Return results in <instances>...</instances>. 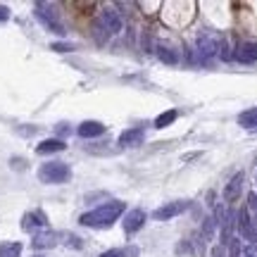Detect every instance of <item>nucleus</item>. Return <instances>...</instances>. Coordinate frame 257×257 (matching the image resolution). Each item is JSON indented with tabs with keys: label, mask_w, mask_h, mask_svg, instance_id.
I'll return each mask as SVG.
<instances>
[{
	"label": "nucleus",
	"mask_w": 257,
	"mask_h": 257,
	"mask_svg": "<svg viewBox=\"0 0 257 257\" xmlns=\"http://www.w3.org/2000/svg\"><path fill=\"white\" fill-rule=\"evenodd\" d=\"M124 212H126V205H124V202L112 200V202L100 205V207H95V210H91V212H86V214H81V217H79V224H81V226H88V229H110Z\"/></svg>",
	"instance_id": "obj_1"
},
{
	"label": "nucleus",
	"mask_w": 257,
	"mask_h": 257,
	"mask_svg": "<svg viewBox=\"0 0 257 257\" xmlns=\"http://www.w3.org/2000/svg\"><path fill=\"white\" fill-rule=\"evenodd\" d=\"M72 179V169H69V165H64V162H57V160H53V162H46V165L38 167V181L41 184H64V181H69Z\"/></svg>",
	"instance_id": "obj_2"
},
{
	"label": "nucleus",
	"mask_w": 257,
	"mask_h": 257,
	"mask_svg": "<svg viewBox=\"0 0 257 257\" xmlns=\"http://www.w3.org/2000/svg\"><path fill=\"white\" fill-rule=\"evenodd\" d=\"M34 12H36V19L48 31H53L57 36H64V24L60 22V15H57L55 5H50V3H36Z\"/></svg>",
	"instance_id": "obj_3"
},
{
	"label": "nucleus",
	"mask_w": 257,
	"mask_h": 257,
	"mask_svg": "<svg viewBox=\"0 0 257 257\" xmlns=\"http://www.w3.org/2000/svg\"><path fill=\"white\" fill-rule=\"evenodd\" d=\"M188 207H191V202L188 200L167 202V205H162V207H157V210L153 212V217H155L157 221H169V219H174V217H179V214H184Z\"/></svg>",
	"instance_id": "obj_4"
},
{
	"label": "nucleus",
	"mask_w": 257,
	"mask_h": 257,
	"mask_svg": "<svg viewBox=\"0 0 257 257\" xmlns=\"http://www.w3.org/2000/svg\"><path fill=\"white\" fill-rule=\"evenodd\" d=\"M236 226H238L240 236L245 240H250V245H257V229H255V224L250 221L248 207H240V210L236 212Z\"/></svg>",
	"instance_id": "obj_5"
},
{
	"label": "nucleus",
	"mask_w": 257,
	"mask_h": 257,
	"mask_svg": "<svg viewBox=\"0 0 257 257\" xmlns=\"http://www.w3.org/2000/svg\"><path fill=\"white\" fill-rule=\"evenodd\" d=\"M48 226V217L43 210H31L22 217V229L27 233H38V231H46Z\"/></svg>",
	"instance_id": "obj_6"
},
{
	"label": "nucleus",
	"mask_w": 257,
	"mask_h": 257,
	"mask_svg": "<svg viewBox=\"0 0 257 257\" xmlns=\"http://www.w3.org/2000/svg\"><path fill=\"white\" fill-rule=\"evenodd\" d=\"M57 240H60V233L57 231H38V233H34V238H31V245L36 250H48V248H55Z\"/></svg>",
	"instance_id": "obj_7"
},
{
	"label": "nucleus",
	"mask_w": 257,
	"mask_h": 257,
	"mask_svg": "<svg viewBox=\"0 0 257 257\" xmlns=\"http://www.w3.org/2000/svg\"><path fill=\"white\" fill-rule=\"evenodd\" d=\"M243 181H245V174L243 172H236L231 176V181L224 186V200L226 202H236L240 198V191H243Z\"/></svg>",
	"instance_id": "obj_8"
},
{
	"label": "nucleus",
	"mask_w": 257,
	"mask_h": 257,
	"mask_svg": "<svg viewBox=\"0 0 257 257\" xmlns=\"http://www.w3.org/2000/svg\"><path fill=\"white\" fill-rule=\"evenodd\" d=\"M148 214L143 210H131L126 212V217H124V233H136L143 224H146Z\"/></svg>",
	"instance_id": "obj_9"
},
{
	"label": "nucleus",
	"mask_w": 257,
	"mask_h": 257,
	"mask_svg": "<svg viewBox=\"0 0 257 257\" xmlns=\"http://www.w3.org/2000/svg\"><path fill=\"white\" fill-rule=\"evenodd\" d=\"M100 22H102V27L107 29L110 34H119L121 27H124V24H121V17L114 12V10H110V8L100 12Z\"/></svg>",
	"instance_id": "obj_10"
},
{
	"label": "nucleus",
	"mask_w": 257,
	"mask_h": 257,
	"mask_svg": "<svg viewBox=\"0 0 257 257\" xmlns=\"http://www.w3.org/2000/svg\"><path fill=\"white\" fill-rule=\"evenodd\" d=\"M143 138H146V131H143V128H138V126L126 128V131H124V134L119 136V146L121 148L141 146V143H143Z\"/></svg>",
	"instance_id": "obj_11"
},
{
	"label": "nucleus",
	"mask_w": 257,
	"mask_h": 257,
	"mask_svg": "<svg viewBox=\"0 0 257 257\" xmlns=\"http://www.w3.org/2000/svg\"><path fill=\"white\" fill-rule=\"evenodd\" d=\"M76 134H79L81 138H95V136H102V134H105V124H100V121H95V119L81 121V124H79V128H76Z\"/></svg>",
	"instance_id": "obj_12"
},
{
	"label": "nucleus",
	"mask_w": 257,
	"mask_h": 257,
	"mask_svg": "<svg viewBox=\"0 0 257 257\" xmlns=\"http://www.w3.org/2000/svg\"><path fill=\"white\" fill-rule=\"evenodd\" d=\"M236 60H238V62H243V64L257 62V43H250V41L240 43V46L236 48Z\"/></svg>",
	"instance_id": "obj_13"
},
{
	"label": "nucleus",
	"mask_w": 257,
	"mask_h": 257,
	"mask_svg": "<svg viewBox=\"0 0 257 257\" xmlns=\"http://www.w3.org/2000/svg\"><path fill=\"white\" fill-rule=\"evenodd\" d=\"M64 148H67V143L62 138H46L36 146V153L38 155H53V153H62Z\"/></svg>",
	"instance_id": "obj_14"
},
{
	"label": "nucleus",
	"mask_w": 257,
	"mask_h": 257,
	"mask_svg": "<svg viewBox=\"0 0 257 257\" xmlns=\"http://www.w3.org/2000/svg\"><path fill=\"white\" fill-rule=\"evenodd\" d=\"M198 50H200L202 60H207V57H212L219 50V41H214L210 34H200V38H198Z\"/></svg>",
	"instance_id": "obj_15"
},
{
	"label": "nucleus",
	"mask_w": 257,
	"mask_h": 257,
	"mask_svg": "<svg viewBox=\"0 0 257 257\" xmlns=\"http://www.w3.org/2000/svg\"><path fill=\"white\" fill-rule=\"evenodd\" d=\"M238 124L240 126H245V128H257V107H250V110L240 112Z\"/></svg>",
	"instance_id": "obj_16"
},
{
	"label": "nucleus",
	"mask_w": 257,
	"mask_h": 257,
	"mask_svg": "<svg viewBox=\"0 0 257 257\" xmlns=\"http://www.w3.org/2000/svg\"><path fill=\"white\" fill-rule=\"evenodd\" d=\"M22 255V243L17 240H8L0 245V257H19Z\"/></svg>",
	"instance_id": "obj_17"
},
{
	"label": "nucleus",
	"mask_w": 257,
	"mask_h": 257,
	"mask_svg": "<svg viewBox=\"0 0 257 257\" xmlns=\"http://www.w3.org/2000/svg\"><path fill=\"white\" fill-rule=\"evenodd\" d=\"M176 117H179V112H176V110H167V112H162V114H160V117L155 119V126H157V128L169 126V124H174V121H176Z\"/></svg>",
	"instance_id": "obj_18"
},
{
	"label": "nucleus",
	"mask_w": 257,
	"mask_h": 257,
	"mask_svg": "<svg viewBox=\"0 0 257 257\" xmlns=\"http://www.w3.org/2000/svg\"><path fill=\"white\" fill-rule=\"evenodd\" d=\"M93 38H95V43H100V46H102V43H107V38H110V31L102 27L100 19L93 24Z\"/></svg>",
	"instance_id": "obj_19"
},
{
	"label": "nucleus",
	"mask_w": 257,
	"mask_h": 257,
	"mask_svg": "<svg viewBox=\"0 0 257 257\" xmlns=\"http://www.w3.org/2000/svg\"><path fill=\"white\" fill-rule=\"evenodd\" d=\"M157 57H160L165 64H176V62H179V55H176L172 48H165V46L157 48Z\"/></svg>",
	"instance_id": "obj_20"
},
{
	"label": "nucleus",
	"mask_w": 257,
	"mask_h": 257,
	"mask_svg": "<svg viewBox=\"0 0 257 257\" xmlns=\"http://www.w3.org/2000/svg\"><path fill=\"white\" fill-rule=\"evenodd\" d=\"M214 226H217V221L212 219V217H207V219H202V236L210 240L212 236H214Z\"/></svg>",
	"instance_id": "obj_21"
},
{
	"label": "nucleus",
	"mask_w": 257,
	"mask_h": 257,
	"mask_svg": "<svg viewBox=\"0 0 257 257\" xmlns=\"http://www.w3.org/2000/svg\"><path fill=\"white\" fill-rule=\"evenodd\" d=\"M50 50H55V53H72L74 43H62V41H60V43H53V46H50Z\"/></svg>",
	"instance_id": "obj_22"
},
{
	"label": "nucleus",
	"mask_w": 257,
	"mask_h": 257,
	"mask_svg": "<svg viewBox=\"0 0 257 257\" xmlns=\"http://www.w3.org/2000/svg\"><path fill=\"white\" fill-rule=\"evenodd\" d=\"M67 245H72V248H83V243H81V238H79V236H72V233H69V236H67Z\"/></svg>",
	"instance_id": "obj_23"
},
{
	"label": "nucleus",
	"mask_w": 257,
	"mask_h": 257,
	"mask_svg": "<svg viewBox=\"0 0 257 257\" xmlns=\"http://www.w3.org/2000/svg\"><path fill=\"white\" fill-rule=\"evenodd\" d=\"M98 257H126V252H124V250H105V252H100V255Z\"/></svg>",
	"instance_id": "obj_24"
},
{
	"label": "nucleus",
	"mask_w": 257,
	"mask_h": 257,
	"mask_svg": "<svg viewBox=\"0 0 257 257\" xmlns=\"http://www.w3.org/2000/svg\"><path fill=\"white\" fill-rule=\"evenodd\" d=\"M243 257H257V245H245L243 248Z\"/></svg>",
	"instance_id": "obj_25"
},
{
	"label": "nucleus",
	"mask_w": 257,
	"mask_h": 257,
	"mask_svg": "<svg viewBox=\"0 0 257 257\" xmlns=\"http://www.w3.org/2000/svg\"><path fill=\"white\" fill-rule=\"evenodd\" d=\"M212 257H226V250H224V245H214V248H212Z\"/></svg>",
	"instance_id": "obj_26"
},
{
	"label": "nucleus",
	"mask_w": 257,
	"mask_h": 257,
	"mask_svg": "<svg viewBox=\"0 0 257 257\" xmlns=\"http://www.w3.org/2000/svg\"><path fill=\"white\" fill-rule=\"evenodd\" d=\"M248 202H250V207H252V210H257V193H250Z\"/></svg>",
	"instance_id": "obj_27"
},
{
	"label": "nucleus",
	"mask_w": 257,
	"mask_h": 257,
	"mask_svg": "<svg viewBox=\"0 0 257 257\" xmlns=\"http://www.w3.org/2000/svg\"><path fill=\"white\" fill-rule=\"evenodd\" d=\"M8 17H10V10L5 5H0V22H5Z\"/></svg>",
	"instance_id": "obj_28"
},
{
	"label": "nucleus",
	"mask_w": 257,
	"mask_h": 257,
	"mask_svg": "<svg viewBox=\"0 0 257 257\" xmlns=\"http://www.w3.org/2000/svg\"><path fill=\"white\" fill-rule=\"evenodd\" d=\"M69 128H67V124H57V134H67Z\"/></svg>",
	"instance_id": "obj_29"
},
{
	"label": "nucleus",
	"mask_w": 257,
	"mask_h": 257,
	"mask_svg": "<svg viewBox=\"0 0 257 257\" xmlns=\"http://www.w3.org/2000/svg\"><path fill=\"white\" fill-rule=\"evenodd\" d=\"M252 224H255V229H257V217H255V221H252Z\"/></svg>",
	"instance_id": "obj_30"
},
{
	"label": "nucleus",
	"mask_w": 257,
	"mask_h": 257,
	"mask_svg": "<svg viewBox=\"0 0 257 257\" xmlns=\"http://www.w3.org/2000/svg\"><path fill=\"white\" fill-rule=\"evenodd\" d=\"M34 257H43V255H34Z\"/></svg>",
	"instance_id": "obj_31"
}]
</instances>
